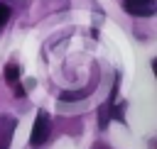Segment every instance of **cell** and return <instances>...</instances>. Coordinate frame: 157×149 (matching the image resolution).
<instances>
[{
  "label": "cell",
  "mask_w": 157,
  "mask_h": 149,
  "mask_svg": "<svg viewBox=\"0 0 157 149\" xmlns=\"http://www.w3.org/2000/svg\"><path fill=\"white\" fill-rule=\"evenodd\" d=\"M123 7L135 17H152L157 12V0H123Z\"/></svg>",
  "instance_id": "cell-2"
},
{
  "label": "cell",
  "mask_w": 157,
  "mask_h": 149,
  "mask_svg": "<svg viewBox=\"0 0 157 149\" xmlns=\"http://www.w3.org/2000/svg\"><path fill=\"white\" fill-rule=\"evenodd\" d=\"M5 81H7L10 85H15V83L20 81V64L10 61V64L5 66Z\"/></svg>",
  "instance_id": "cell-4"
},
{
  "label": "cell",
  "mask_w": 157,
  "mask_h": 149,
  "mask_svg": "<svg viewBox=\"0 0 157 149\" xmlns=\"http://www.w3.org/2000/svg\"><path fill=\"white\" fill-rule=\"evenodd\" d=\"M10 15H12V10L5 5V2H0V29L7 24V20H10Z\"/></svg>",
  "instance_id": "cell-6"
},
{
  "label": "cell",
  "mask_w": 157,
  "mask_h": 149,
  "mask_svg": "<svg viewBox=\"0 0 157 149\" xmlns=\"http://www.w3.org/2000/svg\"><path fill=\"white\" fill-rule=\"evenodd\" d=\"M88 93H91V88H86V90H66V93H61V95H59V100H64V103H74V100L86 98Z\"/></svg>",
  "instance_id": "cell-5"
},
{
  "label": "cell",
  "mask_w": 157,
  "mask_h": 149,
  "mask_svg": "<svg viewBox=\"0 0 157 149\" xmlns=\"http://www.w3.org/2000/svg\"><path fill=\"white\" fill-rule=\"evenodd\" d=\"M49 134H52V120H49V112L39 110L37 117H34V125H32L29 144H32V147H42V144H47Z\"/></svg>",
  "instance_id": "cell-1"
},
{
  "label": "cell",
  "mask_w": 157,
  "mask_h": 149,
  "mask_svg": "<svg viewBox=\"0 0 157 149\" xmlns=\"http://www.w3.org/2000/svg\"><path fill=\"white\" fill-rule=\"evenodd\" d=\"M15 117H0V149H10V139H12V132H15Z\"/></svg>",
  "instance_id": "cell-3"
}]
</instances>
